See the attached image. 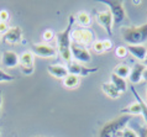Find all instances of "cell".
Here are the masks:
<instances>
[{"label":"cell","mask_w":147,"mask_h":137,"mask_svg":"<svg viewBox=\"0 0 147 137\" xmlns=\"http://www.w3.org/2000/svg\"><path fill=\"white\" fill-rule=\"evenodd\" d=\"M80 84V78L73 74H68L66 78L63 79V87L67 89H76Z\"/></svg>","instance_id":"obj_18"},{"label":"cell","mask_w":147,"mask_h":137,"mask_svg":"<svg viewBox=\"0 0 147 137\" xmlns=\"http://www.w3.org/2000/svg\"><path fill=\"white\" fill-rule=\"evenodd\" d=\"M142 80H145V82L147 83V67H145L144 74H142Z\"/></svg>","instance_id":"obj_33"},{"label":"cell","mask_w":147,"mask_h":137,"mask_svg":"<svg viewBox=\"0 0 147 137\" xmlns=\"http://www.w3.org/2000/svg\"><path fill=\"white\" fill-rule=\"evenodd\" d=\"M120 112H121V114H124V115H131V116H135V115H142L141 106H140V104H138L137 101H136V103L130 104L127 107L121 109V111H120Z\"/></svg>","instance_id":"obj_19"},{"label":"cell","mask_w":147,"mask_h":137,"mask_svg":"<svg viewBox=\"0 0 147 137\" xmlns=\"http://www.w3.org/2000/svg\"><path fill=\"white\" fill-rule=\"evenodd\" d=\"M47 72L52 77H55L57 79H62V80L69 74L67 67L61 66V64H51V66H47Z\"/></svg>","instance_id":"obj_15"},{"label":"cell","mask_w":147,"mask_h":137,"mask_svg":"<svg viewBox=\"0 0 147 137\" xmlns=\"http://www.w3.org/2000/svg\"><path fill=\"white\" fill-rule=\"evenodd\" d=\"M115 56L119 58H125L126 56H127V50H126L125 46H119L116 47L115 50Z\"/></svg>","instance_id":"obj_25"},{"label":"cell","mask_w":147,"mask_h":137,"mask_svg":"<svg viewBox=\"0 0 147 137\" xmlns=\"http://www.w3.org/2000/svg\"><path fill=\"white\" fill-rule=\"evenodd\" d=\"M121 35L124 41L130 46H138L147 41V24H142L140 26L126 27L121 30Z\"/></svg>","instance_id":"obj_2"},{"label":"cell","mask_w":147,"mask_h":137,"mask_svg":"<svg viewBox=\"0 0 147 137\" xmlns=\"http://www.w3.org/2000/svg\"><path fill=\"white\" fill-rule=\"evenodd\" d=\"M92 48H93V51L95 52V53H103L104 52V46H103V41H100V40H96V41H94L93 42V45H92Z\"/></svg>","instance_id":"obj_24"},{"label":"cell","mask_w":147,"mask_h":137,"mask_svg":"<svg viewBox=\"0 0 147 137\" xmlns=\"http://www.w3.org/2000/svg\"><path fill=\"white\" fill-rule=\"evenodd\" d=\"M110 83H111L121 93V94L125 93L126 89H127V82H126V79H122V78H120V77L115 75L114 73L110 75Z\"/></svg>","instance_id":"obj_17"},{"label":"cell","mask_w":147,"mask_h":137,"mask_svg":"<svg viewBox=\"0 0 147 137\" xmlns=\"http://www.w3.org/2000/svg\"><path fill=\"white\" fill-rule=\"evenodd\" d=\"M43 40H45V41H46V42H48V41H52V40H53L55 38V34H53V31H52V30H46V31H45L43 32Z\"/></svg>","instance_id":"obj_27"},{"label":"cell","mask_w":147,"mask_h":137,"mask_svg":"<svg viewBox=\"0 0 147 137\" xmlns=\"http://www.w3.org/2000/svg\"><path fill=\"white\" fill-rule=\"evenodd\" d=\"M96 21L105 31L108 32L109 36L113 35L114 20H113V16H111V14H110L109 10H103V11L96 13Z\"/></svg>","instance_id":"obj_10"},{"label":"cell","mask_w":147,"mask_h":137,"mask_svg":"<svg viewBox=\"0 0 147 137\" xmlns=\"http://www.w3.org/2000/svg\"><path fill=\"white\" fill-rule=\"evenodd\" d=\"M0 132H1V130H0Z\"/></svg>","instance_id":"obj_37"},{"label":"cell","mask_w":147,"mask_h":137,"mask_svg":"<svg viewBox=\"0 0 147 137\" xmlns=\"http://www.w3.org/2000/svg\"><path fill=\"white\" fill-rule=\"evenodd\" d=\"M142 64H144V66H145V67L147 66V56H146V59H145V61H144V63H142Z\"/></svg>","instance_id":"obj_35"},{"label":"cell","mask_w":147,"mask_h":137,"mask_svg":"<svg viewBox=\"0 0 147 137\" xmlns=\"http://www.w3.org/2000/svg\"><path fill=\"white\" fill-rule=\"evenodd\" d=\"M76 22V16L71 15L68 17V25L63 31L58 32L56 35V40H57V51L61 54V57L63 58V61H66L69 63L72 61V53H71V43H72V38H71V34L73 31V26Z\"/></svg>","instance_id":"obj_1"},{"label":"cell","mask_w":147,"mask_h":137,"mask_svg":"<svg viewBox=\"0 0 147 137\" xmlns=\"http://www.w3.org/2000/svg\"><path fill=\"white\" fill-rule=\"evenodd\" d=\"M67 69H68V73L69 74H73V75H77V77H85V75H89L90 73H94V72H98L99 68H88L83 66L82 63H78L76 61H71L69 63H67Z\"/></svg>","instance_id":"obj_9"},{"label":"cell","mask_w":147,"mask_h":137,"mask_svg":"<svg viewBox=\"0 0 147 137\" xmlns=\"http://www.w3.org/2000/svg\"><path fill=\"white\" fill-rule=\"evenodd\" d=\"M126 50H127V53H130L134 58L138 59V61L144 62L146 59V56H147V47L144 45H138V46H125Z\"/></svg>","instance_id":"obj_14"},{"label":"cell","mask_w":147,"mask_h":137,"mask_svg":"<svg viewBox=\"0 0 147 137\" xmlns=\"http://www.w3.org/2000/svg\"><path fill=\"white\" fill-rule=\"evenodd\" d=\"M131 91H132V94H134V96H135V99H136V101L140 104L141 110H142V116H144V120H145V122H146V125H147V105H146L145 100L142 99L141 95L136 91V89H135L134 85H131Z\"/></svg>","instance_id":"obj_22"},{"label":"cell","mask_w":147,"mask_h":137,"mask_svg":"<svg viewBox=\"0 0 147 137\" xmlns=\"http://www.w3.org/2000/svg\"><path fill=\"white\" fill-rule=\"evenodd\" d=\"M132 119L131 115H120L117 118L110 120L107 124H104V126L100 128L99 131V137H115L117 132L122 131L125 127H127L126 125L130 122V120Z\"/></svg>","instance_id":"obj_3"},{"label":"cell","mask_w":147,"mask_h":137,"mask_svg":"<svg viewBox=\"0 0 147 137\" xmlns=\"http://www.w3.org/2000/svg\"><path fill=\"white\" fill-rule=\"evenodd\" d=\"M20 69L25 75H31L35 71V56L32 52H24L20 57Z\"/></svg>","instance_id":"obj_8"},{"label":"cell","mask_w":147,"mask_h":137,"mask_svg":"<svg viewBox=\"0 0 147 137\" xmlns=\"http://www.w3.org/2000/svg\"><path fill=\"white\" fill-rule=\"evenodd\" d=\"M71 53H72V58H74V61L78 63H90L92 61V56L90 52L88 51V48L82 45H78L76 42L71 43Z\"/></svg>","instance_id":"obj_6"},{"label":"cell","mask_w":147,"mask_h":137,"mask_svg":"<svg viewBox=\"0 0 147 137\" xmlns=\"http://www.w3.org/2000/svg\"><path fill=\"white\" fill-rule=\"evenodd\" d=\"M100 3H103L104 5H107L109 7V11L113 16L114 24L119 25L126 17V11L124 7V3L121 0H99Z\"/></svg>","instance_id":"obj_4"},{"label":"cell","mask_w":147,"mask_h":137,"mask_svg":"<svg viewBox=\"0 0 147 137\" xmlns=\"http://www.w3.org/2000/svg\"><path fill=\"white\" fill-rule=\"evenodd\" d=\"M145 71V66L142 63H136L135 66L131 68V72H130L129 75V82L131 84H138L142 82V74H144Z\"/></svg>","instance_id":"obj_13"},{"label":"cell","mask_w":147,"mask_h":137,"mask_svg":"<svg viewBox=\"0 0 147 137\" xmlns=\"http://www.w3.org/2000/svg\"><path fill=\"white\" fill-rule=\"evenodd\" d=\"M16 79L15 75H11L9 73H6L5 71L0 69V83H4V82H13V80Z\"/></svg>","instance_id":"obj_23"},{"label":"cell","mask_w":147,"mask_h":137,"mask_svg":"<svg viewBox=\"0 0 147 137\" xmlns=\"http://www.w3.org/2000/svg\"><path fill=\"white\" fill-rule=\"evenodd\" d=\"M71 38H72V42H76L78 45L82 46H92L93 42H94V34L88 30V29H77V30H73L72 34H71Z\"/></svg>","instance_id":"obj_5"},{"label":"cell","mask_w":147,"mask_h":137,"mask_svg":"<svg viewBox=\"0 0 147 137\" xmlns=\"http://www.w3.org/2000/svg\"><path fill=\"white\" fill-rule=\"evenodd\" d=\"M3 41L9 45H16L22 41V30L19 26H14L7 30V32L3 36Z\"/></svg>","instance_id":"obj_11"},{"label":"cell","mask_w":147,"mask_h":137,"mask_svg":"<svg viewBox=\"0 0 147 137\" xmlns=\"http://www.w3.org/2000/svg\"><path fill=\"white\" fill-rule=\"evenodd\" d=\"M122 137H138V134L130 127H125L122 130Z\"/></svg>","instance_id":"obj_26"},{"label":"cell","mask_w":147,"mask_h":137,"mask_svg":"<svg viewBox=\"0 0 147 137\" xmlns=\"http://www.w3.org/2000/svg\"><path fill=\"white\" fill-rule=\"evenodd\" d=\"M1 64L5 68H15L20 64V57L14 51H4L1 56Z\"/></svg>","instance_id":"obj_12"},{"label":"cell","mask_w":147,"mask_h":137,"mask_svg":"<svg viewBox=\"0 0 147 137\" xmlns=\"http://www.w3.org/2000/svg\"><path fill=\"white\" fill-rule=\"evenodd\" d=\"M101 90H103V93L105 95L109 96V98H111V99H119L120 95H121V93L117 90L110 82L109 83L105 82V83L101 84Z\"/></svg>","instance_id":"obj_16"},{"label":"cell","mask_w":147,"mask_h":137,"mask_svg":"<svg viewBox=\"0 0 147 137\" xmlns=\"http://www.w3.org/2000/svg\"><path fill=\"white\" fill-rule=\"evenodd\" d=\"M1 109H3V93L0 89V118H1Z\"/></svg>","instance_id":"obj_32"},{"label":"cell","mask_w":147,"mask_h":137,"mask_svg":"<svg viewBox=\"0 0 147 137\" xmlns=\"http://www.w3.org/2000/svg\"><path fill=\"white\" fill-rule=\"evenodd\" d=\"M146 94H147V83H146Z\"/></svg>","instance_id":"obj_36"},{"label":"cell","mask_w":147,"mask_h":137,"mask_svg":"<svg viewBox=\"0 0 147 137\" xmlns=\"http://www.w3.org/2000/svg\"><path fill=\"white\" fill-rule=\"evenodd\" d=\"M10 17V14L7 10H1L0 11V22H6Z\"/></svg>","instance_id":"obj_28"},{"label":"cell","mask_w":147,"mask_h":137,"mask_svg":"<svg viewBox=\"0 0 147 137\" xmlns=\"http://www.w3.org/2000/svg\"><path fill=\"white\" fill-rule=\"evenodd\" d=\"M31 50L32 53L41 58H53L57 56V50L47 43H32Z\"/></svg>","instance_id":"obj_7"},{"label":"cell","mask_w":147,"mask_h":137,"mask_svg":"<svg viewBox=\"0 0 147 137\" xmlns=\"http://www.w3.org/2000/svg\"><path fill=\"white\" fill-rule=\"evenodd\" d=\"M130 72H131V67L130 66H127V64H119V66H116L114 68L113 73L122 79H127L130 75Z\"/></svg>","instance_id":"obj_20"},{"label":"cell","mask_w":147,"mask_h":137,"mask_svg":"<svg viewBox=\"0 0 147 137\" xmlns=\"http://www.w3.org/2000/svg\"><path fill=\"white\" fill-rule=\"evenodd\" d=\"M76 16V21L79 24L80 26H83L84 29H87V26H89L92 24V17L90 15H89L88 13H85V11H79Z\"/></svg>","instance_id":"obj_21"},{"label":"cell","mask_w":147,"mask_h":137,"mask_svg":"<svg viewBox=\"0 0 147 137\" xmlns=\"http://www.w3.org/2000/svg\"><path fill=\"white\" fill-rule=\"evenodd\" d=\"M103 46H104V52H108L113 48V42L110 41L109 38L107 40H103Z\"/></svg>","instance_id":"obj_29"},{"label":"cell","mask_w":147,"mask_h":137,"mask_svg":"<svg viewBox=\"0 0 147 137\" xmlns=\"http://www.w3.org/2000/svg\"><path fill=\"white\" fill-rule=\"evenodd\" d=\"M132 4H134V5H140V4H141V1H140V0H134V1H132Z\"/></svg>","instance_id":"obj_34"},{"label":"cell","mask_w":147,"mask_h":137,"mask_svg":"<svg viewBox=\"0 0 147 137\" xmlns=\"http://www.w3.org/2000/svg\"><path fill=\"white\" fill-rule=\"evenodd\" d=\"M9 27H7V24L6 22H0V35H5Z\"/></svg>","instance_id":"obj_30"},{"label":"cell","mask_w":147,"mask_h":137,"mask_svg":"<svg viewBox=\"0 0 147 137\" xmlns=\"http://www.w3.org/2000/svg\"><path fill=\"white\" fill-rule=\"evenodd\" d=\"M138 137H147V127L140 126V128H138Z\"/></svg>","instance_id":"obj_31"}]
</instances>
